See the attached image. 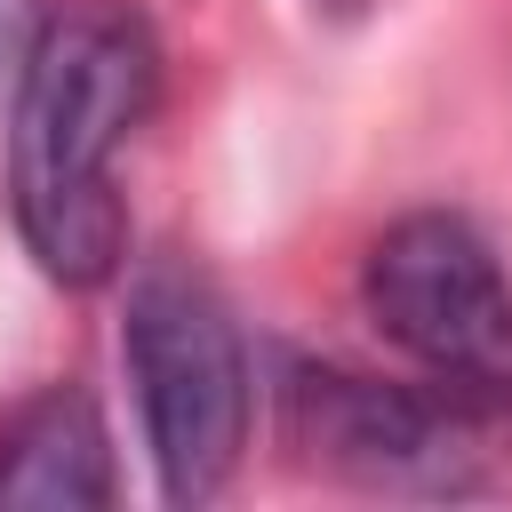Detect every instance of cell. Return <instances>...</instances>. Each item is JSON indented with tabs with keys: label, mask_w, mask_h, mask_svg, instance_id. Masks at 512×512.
Segmentation results:
<instances>
[{
	"label": "cell",
	"mask_w": 512,
	"mask_h": 512,
	"mask_svg": "<svg viewBox=\"0 0 512 512\" xmlns=\"http://www.w3.org/2000/svg\"><path fill=\"white\" fill-rule=\"evenodd\" d=\"M360 304L376 336L424 376L512 368V272L496 240L456 208H408L368 240Z\"/></svg>",
	"instance_id": "3957f363"
},
{
	"label": "cell",
	"mask_w": 512,
	"mask_h": 512,
	"mask_svg": "<svg viewBox=\"0 0 512 512\" xmlns=\"http://www.w3.org/2000/svg\"><path fill=\"white\" fill-rule=\"evenodd\" d=\"M120 360L136 384L160 496L168 504L224 496V480L240 472V448H248V408H256L248 336H240L232 304L192 264H152L128 288Z\"/></svg>",
	"instance_id": "7a4b0ae2"
},
{
	"label": "cell",
	"mask_w": 512,
	"mask_h": 512,
	"mask_svg": "<svg viewBox=\"0 0 512 512\" xmlns=\"http://www.w3.org/2000/svg\"><path fill=\"white\" fill-rule=\"evenodd\" d=\"M120 496L112 480V432L88 384H48L8 408L0 424V504L8 512H104Z\"/></svg>",
	"instance_id": "277c9868"
},
{
	"label": "cell",
	"mask_w": 512,
	"mask_h": 512,
	"mask_svg": "<svg viewBox=\"0 0 512 512\" xmlns=\"http://www.w3.org/2000/svg\"><path fill=\"white\" fill-rule=\"evenodd\" d=\"M48 8H56V0H0V96L16 88V64H24V48L40 40Z\"/></svg>",
	"instance_id": "5b68a950"
},
{
	"label": "cell",
	"mask_w": 512,
	"mask_h": 512,
	"mask_svg": "<svg viewBox=\"0 0 512 512\" xmlns=\"http://www.w3.org/2000/svg\"><path fill=\"white\" fill-rule=\"evenodd\" d=\"M160 104V40L128 0H56L8 88V208L56 288H104L128 256L120 152Z\"/></svg>",
	"instance_id": "6da1fadb"
}]
</instances>
